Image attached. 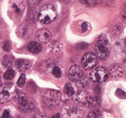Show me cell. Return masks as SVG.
<instances>
[{
	"label": "cell",
	"instance_id": "6da1fadb",
	"mask_svg": "<svg viewBox=\"0 0 126 118\" xmlns=\"http://www.w3.org/2000/svg\"><path fill=\"white\" fill-rule=\"evenodd\" d=\"M57 13L55 7L51 5H46L42 7L38 15L40 22L43 24H49L55 20Z\"/></svg>",
	"mask_w": 126,
	"mask_h": 118
},
{
	"label": "cell",
	"instance_id": "7a4b0ae2",
	"mask_svg": "<svg viewBox=\"0 0 126 118\" xmlns=\"http://www.w3.org/2000/svg\"><path fill=\"white\" fill-rule=\"evenodd\" d=\"M95 51L97 57L101 59L108 57L110 52V45L106 37H101L95 45Z\"/></svg>",
	"mask_w": 126,
	"mask_h": 118
},
{
	"label": "cell",
	"instance_id": "3957f363",
	"mask_svg": "<svg viewBox=\"0 0 126 118\" xmlns=\"http://www.w3.org/2000/svg\"><path fill=\"white\" fill-rule=\"evenodd\" d=\"M42 100L48 105H55L60 103L62 100V93L57 90L47 89L42 94Z\"/></svg>",
	"mask_w": 126,
	"mask_h": 118
},
{
	"label": "cell",
	"instance_id": "277c9868",
	"mask_svg": "<svg viewBox=\"0 0 126 118\" xmlns=\"http://www.w3.org/2000/svg\"><path fill=\"white\" fill-rule=\"evenodd\" d=\"M82 114V110L72 103L65 105L62 110L63 118H81Z\"/></svg>",
	"mask_w": 126,
	"mask_h": 118
},
{
	"label": "cell",
	"instance_id": "5b68a950",
	"mask_svg": "<svg viewBox=\"0 0 126 118\" xmlns=\"http://www.w3.org/2000/svg\"><path fill=\"white\" fill-rule=\"evenodd\" d=\"M16 100L21 110L24 112H30L35 108L33 103L30 101L27 95L24 93H17L16 96Z\"/></svg>",
	"mask_w": 126,
	"mask_h": 118
},
{
	"label": "cell",
	"instance_id": "8992f818",
	"mask_svg": "<svg viewBox=\"0 0 126 118\" xmlns=\"http://www.w3.org/2000/svg\"><path fill=\"white\" fill-rule=\"evenodd\" d=\"M90 79L96 83H103L109 78V71L105 67H99L92 71L90 75Z\"/></svg>",
	"mask_w": 126,
	"mask_h": 118
},
{
	"label": "cell",
	"instance_id": "52a82bcc",
	"mask_svg": "<svg viewBox=\"0 0 126 118\" xmlns=\"http://www.w3.org/2000/svg\"><path fill=\"white\" fill-rule=\"evenodd\" d=\"M14 85L2 84L0 85V103H5L11 100L14 95Z\"/></svg>",
	"mask_w": 126,
	"mask_h": 118
},
{
	"label": "cell",
	"instance_id": "ba28073f",
	"mask_svg": "<svg viewBox=\"0 0 126 118\" xmlns=\"http://www.w3.org/2000/svg\"><path fill=\"white\" fill-rule=\"evenodd\" d=\"M81 64L85 69L87 70L92 69L96 66V55L93 53H87L83 56L81 59Z\"/></svg>",
	"mask_w": 126,
	"mask_h": 118
},
{
	"label": "cell",
	"instance_id": "9c48e42d",
	"mask_svg": "<svg viewBox=\"0 0 126 118\" xmlns=\"http://www.w3.org/2000/svg\"><path fill=\"white\" fill-rule=\"evenodd\" d=\"M51 34L50 32L47 29H41L37 32L35 34V39L37 43H47L50 41Z\"/></svg>",
	"mask_w": 126,
	"mask_h": 118
},
{
	"label": "cell",
	"instance_id": "30bf717a",
	"mask_svg": "<svg viewBox=\"0 0 126 118\" xmlns=\"http://www.w3.org/2000/svg\"><path fill=\"white\" fill-rule=\"evenodd\" d=\"M89 95L85 91H79L76 94L73 95V100L74 101L78 104L82 106H87V101H88V98Z\"/></svg>",
	"mask_w": 126,
	"mask_h": 118
},
{
	"label": "cell",
	"instance_id": "8fae6325",
	"mask_svg": "<svg viewBox=\"0 0 126 118\" xmlns=\"http://www.w3.org/2000/svg\"><path fill=\"white\" fill-rule=\"evenodd\" d=\"M82 75V70L79 66H73L69 69V78L71 82H77Z\"/></svg>",
	"mask_w": 126,
	"mask_h": 118
},
{
	"label": "cell",
	"instance_id": "7c38bea8",
	"mask_svg": "<svg viewBox=\"0 0 126 118\" xmlns=\"http://www.w3.org/2000/svg\"><path fill=\"white\" fill-rule=\"evenodd\" d=\"M30 62L26 59H19L15 62V67L17 70L20 71L28 70L30 67Z\"/></svg>",
	"mask_w": 126,
	"mask_h": 118
},
{
	"label": "cell",
	"instance_id": "4fadbf2b",
	"mask_svg": "<svg viewBox=\"0 0 126 118\" xmlns=\"http://www.w3.org/2000/svg\"><path fill=\"white\" fill-rule=\"evenodd\" d=\"M28 50L32 53L37 54L39 53L42 50V46L40 43L35 41H32L28 45Z\"/></svg>",
	"mask_w": 126,
	"mask_h": 118
},
{
	"label": "cell",
	"instance_id": "5bb4252c",
	"mask_svg": "<svg viewBox=\"0 0 126 118\" xmlns=\"http://www.w3.org/2000/svg\"><path fill=\"white\" fill-rule=\"evenodd\" d=\"M110 71L111 74L115 77H122L124 73V68L119 65H115L111 67Z\"/></svg>",
	"mask_w": 126,
	"mask_h": 118
},
{
	"label": "cell",
	"instance_id": "9a60e30c",
	"mask_svg": "<svg viewBox=\"0 0 126 118\" xmlns=\"http://www.w3.org/2000/svg\"><path fill=\"white\" fill-rule=\"evenodd\" d=\"M63 48V44L60 41L54 40L51 42L49 46V50L52 52H58L60 51Z\"/></svg>",
	"mask_w": 126,
	"mask_h": 118
},
{
	"label": "cell",
	"instance_id": "2e32d148",
	"mask_svg": "<svg viewBox=\"0 0 126 118\" xmlns=\"http://www.w3.org/2000/svg\"><path fill=\"white\" fill-rule=\"evenodd\" d=\"M101 103L100 98L97 95H91L88 98L87 106L89 107H97Z\"/></svg>",
	"mask_w": 126,
	"mask_h": 118
},
{
	"label": "cell",
	"instance_id": "e0dca14e",
	"mask_svg": "<svg viewBox=\"0 0 126 118\" xmlns=\"http://www.w3.org/2000/svg\"><path fill=\"white\" fill-rule=\"evenodd\" d=\"M89 80L85 75H82L79 80L76 82L77 86L80 89H85L89 85Z\"/></svg>",
	"mask_w": 126,
	"mask_h": 118
},
{
	"label": "cell",
	"instance_id": "ac0fdd59",
	"mask_svg": "<svg viewBox=\"0 0 126 118\" xmlns=\"http://www.w3.org/2000/svg\"><path fill=\"white\" fill-rule=\"evenodd\" d=\"M30 33V28L26 25H22L20 27H19L18 30L17 31V34L19 36L25 37L28 34Z\"/></svg>",
	"mask_w": 126,
	"mask_h": 118
},
{
	"label": "cell",
	"instance_id": "d6986e66",
	"mask_svg": "<svg viewBox=\"0 0 126 118\" xmlns=\"http://www.w3.org/2000/svg\"><path fill=\"white\" fill-rule=\"evenodd\" d=\"M16 71L14 69H9L3 74V78L5 80H7V81H10V80L14 79L15 76H16Z\"/></svg>",
	"mask_w": 126,
	"mask_h": 118
},
{
	"label": "cell",
	"instance_id": "ffe728a7",
	"mask_svg": "<svg viewBox=\"0 0 126 118\" xmlns=\"http://www.w3.org/2000/svg\"><path fill=\"white\" fill-rule=\"evenodd\" d=\"M64 92L67 96H73L74 95L75 90L70 83H67L65 84L64 87Z\"/></svg>",
	"mask_w": 126,
	"mask_h": 118
},
{
	"label": "cell",
	"instance_id": "44dd1931",
	"mask_svg": "<svg viewBox=\"0 0 126 118\" xmlns=\"http://www.w3.org/2000/svg\"><path fill=\"white\" fill-rule=\"evenodd\" d=\"M2 64L5 67L10 68L13 65V57L9 55H5L3 59Z\"/></svg>",
	"mask_w": 126,
	"mask_h": 118
},
{
	"label": "cell",
	"instance_id": "7402d4cb",
	"mask_svg": "<svg viewBox=\"0 0 126 118\" xmlns=\"http://www.w3.org/2000/svg\"><path fill=\"white\" fill-rule=\"evenodd\" d=\"M87 118H103L102 112L99 110H94L88 114Z\"/></svg>",
	"mask_w": 126,
	"mask_h": 118
},
{
	"label": "cell",
	"instance_id": "603a6c76",
	"mask_svg": "<svg viewBox=\"0 0 126 118\" xmlns=\"http://www.w3.org/2000/svg\"><path fill=\"white\" fill-rule=\"evenodd\" d=\"M27 17H28V21H30L31 22H34L37 17V14L35 11H31V12H28Z\"/></svg>",
	"mask_w": 126,
	"mask_h": 118
},
{
	"label": "cell",
	"instance_id": "cb8c5ba5",
	"mask_svg": "<svg viewBox=\"0 0 126 118\" xmlns=\"http://www.w3.org/2000/svg\"><path fill=\"white\" fill-rule=\"evenodd\" d=\"M25 80H26V77L24 73H22L21 75L19 76L18 80L17 82V85L19 87H23L25 84Z\"/></svg>",
	"mask_w": 126,
	"mask_h": 118
},
{
	"label": "cell",
	"instance_id": "d4e9b609",
	"mask_svg": "<svg viewBox=\"0 0 126 118\" xmlns=\"http://www.w3.org/2000/svg\"><path fill=\"white\" fill-rule=\"evenodd\" d=\"M52 73L55 77H60L62 76V71L59 67L55 66L52 69Z\"/></svg>",
	"mask_w": 126,
	"mask_h": 118
},
{
	"label": "cell",
	"instance_id": "484cf974",
	"mask_svg": "<svg viewBox=\"0 0 126 118\" xmlns=\"http://www.w3.org/2000/svg\"><path fill=\"white\" fill-rule=\"evenodd\" d=\"M11 44L9 43V41H5L4 44L3 45V49L5 51H9L11 50Z\"/></svg>",
	"mask_w": 126,
	"mask_h": 118
},
{
	"label": "cell",
	"instance_id": "4316f807",
	"mask_svg": "<svg viewBox=\"0 0 126 118\" xmlns=\"http://www.w3.org/2000/svg\"><path fill=\"white\" fill-rule=\"evenodd\" d=\"M11 114H10V111L8 109H5L3 113L1 118H11Z\"/></svg>",
	"mask_w": 126,
	"mask_h": 118
},
{
	"label": "cell",
	"instance_id": "83f0119b",
	"mask_svg": "<svg viewBox=\"0 0 126 118\" xmlns=\"http://www.w3.org/2000/svg\"><path fill=\"white\" fill-rule=\"evenodd\" d=\"M81 28L82 32H85L87 30V28H88V24H87V22H83V23H81Z\"/></svg>",
	"mask_w": 126,
	"mask_h": 118
},
{
	"label": "cell",
	"instance_id": "f1b7e54d",
	"mask_svg": "<svg viewBox=\"0 0 126 118\" xmlns=\"http://www.w3.org/2000/svg\"><path fill=\"white\" fill-rule=\"evenodd\" d=\"M33 118H48L47 116H46L45 114H38L35 115V116L33 117Z\"/></svg>",
	"mask_w": 126,
	"mask_h": 118
},
{
	"label": "cell",
	"instance_id": "f546056e",
	"mask_svg": "<svg viewBox=\"0 0 126 118\" xmlns=\"http://www.w3.org/2000/svg\"><path fill=\"white\" fill-rule=\"evenodd\" d=\"M37 2H39L38 1H29V3H30L32 7H34L36 5H37Z\"/></svg>",
	"mask_w": 126,
	"mask_h": 118
},
{
	"label": "cell",
	"instance_id": "4dcf8cb0",
	"mask_svg": "<svg viewBox=\"0 0 126 118\" xmlns=\"http://www.w3.org/2000/svg\"><path fill=\"white\" fill-rule=\"evenodd\" d=\"M84 2H85V3H86V4L90 5H91L95 4L96 1H85Z\"/></svg>",
	"mask_w": 126,
	"mask_h": 118
},
{
	"label": "cell",
	"instance_id": "1f68e13d",
	"mask_svg": "<svg viewBox=\"0 0 126 118\" xmlns=\"http://www.w3.org/2000/svg\"><path fill=\"white\" fill-rule=\"evenodd\" d=\"M52 118H61V116H60V114H55V116H53Z\"/></svg>",
	"mask_w": 126,
	"mask_h": 118
},
{
	"label": "cell",
	"instance_id": "d6a6232c",
	"mask_svg": "<svg viewBox=\"0 0 126 118\" xmlns=\"http://www.w3.org/2000/svg\"><path fill=\"white\" fill-rule=\"evenodd\" d=\"M124 15H125V17H126V9H125V12H124Z\"/></svg>",
	"mask_w": 126,
	"mask_h": 118
}]
</instances>
